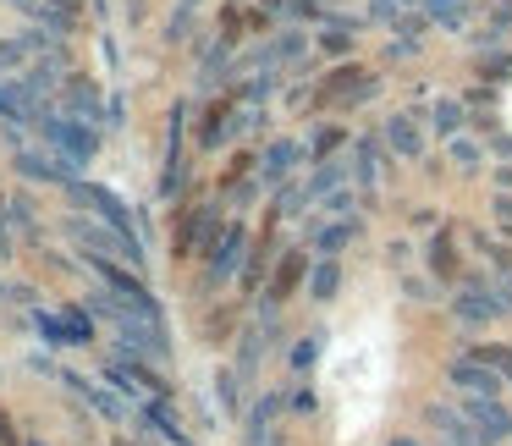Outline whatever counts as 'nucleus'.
I'll return each mask as SVG.
<instances>
[{
    "instance_id": "nucleus-1",
    "label": "nucleus",
    "mask_w": 512,
    "mask_h": 446,
    "mask_svg": "<svg viewBox=\"0 0 512 446\" xmlns=\"http://www.w3.org/2000/svg\"><path fill=\"white\" fill-rule=\"evenodd\" d=\"M61 226H67V237H72V243H78L89 259H116V265H127V259H133V270L149 265V259H144V243H138L133 232H116L111 221H94V215H67Z\"/></svg>"
},
{
    "instance_id": "nucleus-2",
    "label": "nucleus",
    "mask_w": 512,
    "mask_h": 446,
    "mask_svg": "<svg viewBox=\"0 0 512 446\" xmlns=\"http://www.w3.org/2000/svg\"><path fill=\"white\" fill-rule=\"evenodd\" d=\"M39 138H45V149H56L61 160H72V166H89L94 155H100V127H83L72 122L67 111H39Z\"/></svg>"
},
{
    "instance_id": "nucleus-3",
    "label": "nucleus",
    "mask_w": 512,
    "mask_h": 446,
    "mask_svg": "<svg viewBox=\"0 0 512 446\" xmlns=\"http://www.w3.org/2000/svg\"><path fill=\"white\" fill-rule=\"evenodd\" d=\"M67 193H72V204H78V210H89V215H100V221H111L116 232H133V237H138L133 210H127V204L116 199V193L94 188V182H67Z\"/></svg>"
},
{
    "instance_id": "nucleus-4",
    "label": "nucleus",
    "mask_w": 512,
    "mask_h": 446,
    "mask_svg": "<svg viewBox=\"0 0 512 446\" xmlns=\"http://www.w3.org/2000/svg\"><path fill=\"white\" fill-rule=\"evenodd\" d=\"M116 336H122V347H127L133 358H138V353H149V358H166V353H171L160 320H149V314H122V320H116Z\"/></svg>"
},
{
    "instance_id": "nucleus-5",
    "label": "nucleus",
    "mask_w": 512,
    "mask_h": 446,
    "mask_svg": "<svg viewBox=\"0 0 512 446\" xmlns=\"http://www.w3.org/2000/svg\"><path fill=\"white\" fill-rule=\"evenodd\" d=\"M111 380L127 391V397H149V402H155V397H166V380H160L155 369H144V364H138V358L127 353V347L116 353V364H111Z\"/></svg>"
},
{
    "instance_id": "nucleus-6",
    "label": "nucleus",
    "mask_w": 512,
    "mask_h": 446,
    "mask_svg": "<svg viewBox=\"0 0 512 446\" xmlns=\"http://www.w3.org/2000/svg\"><path fill=\"white\" fill-rule=\"evenodd\" d=\"M17 171H23L28 182H61V188H67V182H78V166H72V160H61L56 149H23V155H17Z\"/></svg>"
},
{
    "instance_id": "nucleus-7",
    "label": "nucleus",
    "mask_w": 512,
    "mask_h": 446,
    "mask_svg": "<svg viewBox=\"0 0 512 446\" xmlns=\"http://www.w3.org/2000/svg\"><path fill=\"white\" fill-rule=\"evenodd\" d=\"M100 111H105L100 83H94V78H67V116H72V122L100 127Z\"/></svg>"
},
{
    "instance_id": "nucleus-8",
    "label": "nucleus",
    "mask_w": 512,
    "mask_h": 446,
    "mask_svg": "<svg viewBox=\"0 0 512 446\" xmlns=\"http://www.w3.org/2000/svg\"><path fill=\"white\" fill-rule=\"evenodd\" d=\"M0 116H6V122H39V105L28 100V89L23 83H0Z\"/></svg>"
},
{
    "instance_id": "nucleus-9",
    "label": "nucleus",
    "mask_w": 512,
    "mask_h": 446,
    "mask_svg": "<svg viewBox=\"0 0 512 446\" xmlns=\"http://www.w3.org/2000/svg\"><path fill=\"white\" fill-rule=\"evenodd\" d=\"M243 248H248V232L243 226H226V243H215V276H232Z\"/></svg>"
},
{
    "instance_id": "nucleus-10",
    "label": "nucleus",
    "mask_w": 512,
    "mask_h": 446,
    "mask_svg": "<svg viewBox=\"0 0 512 446\" xmlns=\"http://www.w3.org/2000/svg\"><path fill=\"white\" fill-rule=\"evenodd\" d=\"M67 380H72V386H78V391H83V397H89V402H94V408L105 413V419H116V424L127 419V402H122V397H111V391H105V386H89V380H83V375H67Z\"/></svg>"
},
{
    "instance_id": "nucleus-11",
    "label": "nucleus",
    "mask_w": 512,
    "mask_h": 446,
    "mask_svg": "<svg viewBox=\"0 0 512 446\" xmlns=\"http://www.w3.org/2000/svg\"><path fill=\"white\" fill-rule=\"evenodd\" d=\"M149 419L160 424V435H166L171 446H188V430H182V424H177V413L166 408V397H155V402H149Z\"/></svg>"
},
{
    "instance_id": "nucleus-12",
    "label": "nucleus",
    "mask_w": 512,
    "mask_h": 446,
    "mask_svg": "<svg viewBox=\"0 0 512 446\" xmlns=\"http://www.w3.org/2000/svg\"><path fill=\"white\" fill-rule=\"evenodd\" d=\"M298 270H303V254H287V259H281L276 281H270V303H281L292 287H298Z\"/></svg>"
},
{
    "instance_id": "nucleus-13",
    "label": "nucleus",
    "mask_w": 512,
    "mask_h": 446,
    "mask_svg": "<svg viewBox=\"0 0 512 446\" xmlns=\"http://www.w3.org/2000/svg\"><path fill=\"white\" fill-rule=\"evenodd\" d=\"M468 413H474V419L485 424L490 435H512V419H507V413H501V408H490L485 397H479V402H468Z\"/></svg>"
},
{
    "instance_id": "nucleus-14",
    "label": "nucleus",
    "mask_w": 512,
    "mask_h": 446,
    "mask_svg": "<svg viewBox=\"0 0 512 446\" xmlns=\"http://www.w3.org/2000/svg\"><path fill=\"white\" fill-rule=\"evenodd\" d=\"M452 375L463 380L468 391H479V397H496V375H490V369H474V364H457Z\"/></svg>"
},
{
    "instance_id": "nucleus-15",
    "label": "nucleus",
    "mask_w": 512,
    "mask_h": 446,
    "mask_svg": "<svg viewBox=\"0 0 512 446\" xmlns=\"http://www.w3.org/2000/svg\"><path fill=\"white\" fill-rule=\"evenodd\" d=\"M199 144H226V100L215 105L210 116H204V127H199Z\"/></svg>"
},
{
    "instance_id": "nucleus-16",
    "label": "nucleus",
    "mask_w": 512,
    "mask_h": 446,
    "mask_svg": "<svg viewBox=\"0 0 512 446\" xmlns=\"http://www.w3.org/2000/svg\"><path fill=\"white\" fill-rule=\"evenodd\" d=\"M6 215L23 226V237H45V232H39V215H34V204H28V199H12V204H6Z\"/></svg>"
},
{
    "instance_id": "nucleus-17",
    "label": "nucleus",
    "mask_w": 512,
    "mask_h": 446,
    "mask_svg": "<svg viewBox=\"0 0 512 446\" xmlns=\"http://www.w3.org/2000/svg\"><path fill=\"white\" fill-rule=\"evenodd\" d=\"M457 309H463V320H490V314H496V298H490V292H468Z\"/></svg>"
},
{
    "instance_id": "nucleus-18",
    "label": "nucleus",
    "mask_w": 512,
    "mask_h": 446,
    "mask_svg": "<svg viewBox=\"0 0 512 446\" xmlns=\"http://www.w3.org/2000/svg\"><path fill=\"white\" fill-rule=\"evenodd\" d=\"M215 391H221V408L226 413L243 408V402H237V375H232V369H221V375H215Z\"/></svg>"
},
{
    "instance_id": "nucleus-19",
    "label": "nucleus",
    "mask_w": 512,
    "mask_h": 446,
    "mask_svg": "<svg viewBox=\"0 0 512 446\" xmlns=\"http://www.w3.org/2000/svg\"><path fill=\"white\" fill-rule=\"evenodd\" d=\"M287 166H292V144H276V149H270V160H265V188H270V182H276Z\"/></svg>"
},
{
    "instance_id": "nucleus-20",
    "label": "nucleus",
    "mask_w": 512,
    "mask_h": 446,
    "mask_svg": "<svg viewBox=\"0 0 512 446\" xmlns=\"http://www.w3.org/2000/svg\"><path fill=\"white\" fill-rule=\"evenodd\" d=\"M314 298H331V292H336V265H331V259H325V265H314Z\"/></svg>"
},
{
    "instance_id": "nucleus-21",
    "label": "nucleus",
    "mask_w": 512,
    "mask_h": 446,
    "mask_svg": "<svg viewBox=\"0 0 512 446\" xmlns=\"http://www.w3.org/2000/svg\"><path fill=\"white\" fill-rule=\"evenodd\" d=\"M391 149H402V155H413V149H419V138H413V122H391Z\"/></svg>"
},
{
    "instance_id": "nucleus-22",
    "label": "nucleus",
    "mask_w": 512,
    "mask_h": 446,
    "mask_svg": "<svg viewBox=\"0 0 512 446\" xmlns=\"http://www.w3.org/2000/svg\"><path fill=\"white\" fill-rule=\"evenodd\" d=\"M0 446H23V435H17V424H12L6 408H0Z\"/></svg>"
},
{
    "instance_id": "nucleus-23",
    "label": "nucleus",
    "mask_w": 512,
    "mask_h": 446,
    "mask_svg": "<svg viewBox=\"0 0 512 446\" xmlns=\"http://www.w3.org/2000/svg\"><path fill=\"white\" fill-rule=\"evenodd\" d=\"M23 61V45L17 39H0V67H17Z\"/></svg>"
},
{
    "instance_id": "nucleus-24",
    "label": "nucleus",
    "mask_w": 512,
    "mask_h": 446,
    "mask_svg": "<svg viewBox=\"0 0 512 446\" xmlns=\"http://www.w3.org/2000/svg\"><path fill=\"white\" fill-rule=\"evenodd\" d=\"M314 364V342H298L292 347V369H309Z\"/></svg>"
},
{
    "instance_id": "nucleus-25",
    "label": "nucleus",
    "mask_w": 512,
    "mask_h": 446,
    "mask_svg": "<svg viewBox=\"0 0 512 446\" xmlns=\"http://www.w3.org/2000/svg\"><path fill=\"white\" fill-rule=\"evenodd\" d=\"M496 210H501V221H512V204H507V199H501V204H496Z\"/></svg>"
},
{
    "instance_id": "nucleus-26",
    "label": "nucleus",
    "mask_w": 512,
    "mask_h": 446,
    "mask_svg": "<svg viewBox=\"0 0 512 446\" xmlns=\"http://www.w3.org/2000/svg\"><path fill=\"white\" fill-rule=\"evenodd\" d=\"M193 6H199V0H182V6H177V12H193Z\"/></svg>"
},
{
    "instance_id": "nucleus-27",
    "label": "nucleus",
    "mask_w": 512,
    "mask_h": 446,
    "mask_svg": "<svg viewBox=\"0 0 512 446\" xmlns=\"http://www.w3.org/2000/svg\"><path fill=\"white\" fill-rule=\"evenodd\" d=\"M6 292H12V287H6V281H0V298H6Z\"/></svg>"
},
{
    "instance_id": "nucleus-28",
    "label": "nucleus",
    "mask_w": 512,
    "mask_h": 446,
    "mask_svg": "<svg viewBox=\"0 0 512 446\" xmlns=\"http://www.w3.org/2000/svg\"><path fill=\"white\" fill-rule=\"evenodd\" d=\"M23 446H45V441H23Z\"/></svg>"
},
{
    "instance_id": "nucleus-29",
    "label": "nucleus",
    "mask_w": 512,
    "mask_h": 446,
    "mask_svg": "<svg viewBox=\"0 0 512 446\" xmlns=\"http://www.w3.org/2000/svg\"><path fill=\"white\" fill-rule=\"evenodd\" d=\"M0 210H6V193H0Z\"/></svg>"
},
{
    "instance_id": "nucleus-30",
    "label": "nucleus",
    "mask_w": 512,
    "mask_h": 446,
    "mask_svg": "<svg viewBox=\"0 0 512 446\" xmlns=\"http://www.w3.org/2000/svg\"><path fill=\"white\" fill-rule=\"evenodd\" d=\"M397 446H413V441H397Z\"/></svg>"
}]
</instances>
